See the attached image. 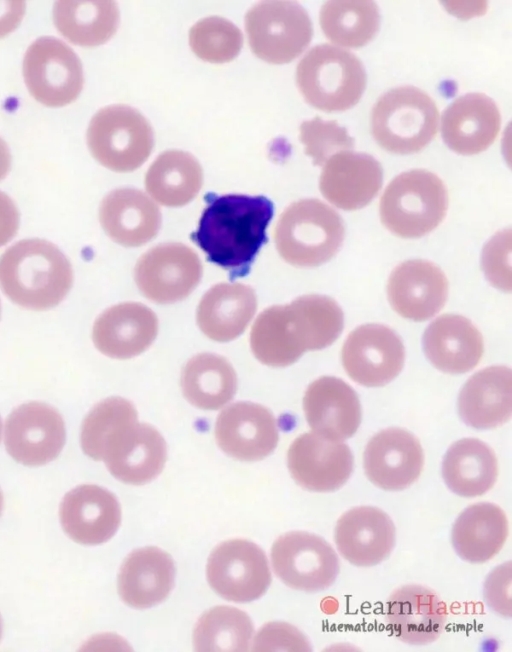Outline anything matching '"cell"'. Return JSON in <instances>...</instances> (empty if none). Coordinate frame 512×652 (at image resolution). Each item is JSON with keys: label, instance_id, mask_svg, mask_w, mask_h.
<instances>
[{"label": "cell", "instance_id": "obj_50", "mask_svg": "<svg viewBox=\"0 0 512 652\" xmlns=\"http://www.w3.org/2000/svg\"><path fill=\"white\" fill-rule=\"evenodd\" d=\"M1 432H2V423H1V418H0V440H1Z\"/></svg>", "mask_w": 512, "mask_h": 652}, {"label": "cell", "instance_id": "obj_6", "mask_svg": "<svg viewBox=\"0 0 512 652\" xmlns=\"http://www.w3.org/2000/svg\"><path fill=\"white\" fill-rule=\"evenodd\" d=\"M296 81L305 100L325 112L354 106L366 86L362 62L351 52L329 44L316 45L300 60Z\"/></svg>", "mask_w": 512, "mask_h": 652}, {"label": "cell", "instance_id": "obj_22", "mask_svg": "<svg viewBox=\"0 0 512 652\" xmlns=\"http://www.w3.org/2000/svg\"><path fill=\"white\" fill-rule=\"evenodd\" d=\"M395 526L391 518L373 506L354 507L337 521L334 540L348 562L370 567L386 559L395 544Z\"/></svg>", "mask_w": 512, "mask_h": 652}, {"label": "cell", "instance_id": "obj_46", "mask_svg": "<svg viewBox=\"0 0 512 652\" xmlns=\"http://www.w3.org/2000/svg\"><path fill=\"white\" fill-rule=\"evenodd\" d=\"M24 13V1H0V38L17 28Z\"/></svg>", "mask_w": 512, "mask_h": 652}, {"label": "cell", "instance_id": "obj_21", "mask_svg": "<svg viewBox=\"0 0 512 652\" xmlns=\"http://www.w3.org/2000/svg\"><path fill=\"white\" fill-rule=\"evenodd\" d=\"M448 282L442 270L426 260H408L391 273L387 295L392 308L402 317L424 321L444 306Z\"/></svg>", "mask_w": 512, "mask_h": 652}, {"label": "cell", "instance_id": "obj_15", "mask_svg": "<svg viewBox=\"0 0 512 652\" xmlns=\"http://www.w3.org/2000/svg\"><path fill=\"white\" fill-rule=\"evenodd\" d=\"M66 440L61 414L41 402L18 406L5 422L4 443L8 454L18 463L40 466L56 459Z\"/></svg>", "mask_w": 512, "mask_h": 652}, {"label": "cell", "instance_id": "obj_19", "mask_svg": "<svg viewBox=\"0 0 512 652\" xmlns=\"http://www.w3.org/2000/svg\"><path fill=\"white\" fill-rule=\"evenodd\" d=\"M423 464L424 454L419 440L401 428H388L375 434L363 455L368 479L389 491L402 490L413 484L420 476Z\"/></svg>", "mask_w": 512, "mask_h": 652}, {"label": "cell", "instance_id": "obj_48", "mask_svg": "<svg viewBox=\"0 0 512 652\" xmlns=\"http://www.w3.org/2000/svg\"><path fill=\"white\" fill-rule=\"evenodd\" d=\"M2 508H3V494H2V492L0 490V514H1V511H2Z\"/></svg>", "mask_w": 512, "mask_h": 652}, {"label": "cell", "instance_id": "obj_31", "mask_svg": "<svg viewBox=\"0 0 512 652\" xmlns=\"http://www.w3.org/2000/svg\"><path fill=\"white\" fill-rule=\"evenodd\" d=\"M458 409L462 420L476 429H490L508 421L512 412V373L492 366L474 374L463 386Z\"/></svg>", "mask_w": 512, "mask_h": 652}, {"label": "cell", "instance_id": "obj_41", "mask_svg": "<svg viewBox=\"0 0 512 652\" xmlns=\"http://www.w3.org/2000/svg\"><path fill=\"white\" fill-rule=\"evenodd\" d=\"M299 138L305 146V153L320 166L331 156L349 151L354 146V139L344 127L334 120L324 121L319 117L302 122Z\"/></svg>", "mask_w": 512, "mask_h": 652}, {"label": "cell", "instance_id": "obj_16", "mask_svg": "<svg viewBox=\"0 0 512 652\" xmlns=\"http://www.w3.org/2000/svg\"><path fill=\"white\" fill-rule=\"evenodd\" d=\"M342 364L347 374L357 383L383 386L402 370L405 350L400 337L381 324L357 327L342 347Z\"/></svg>", "mask_w": 512, "mask_h": 652}, {"label": "cell", "instance_id": "obj_39", "mask_svg": "<svg viewBox=\"0 0 512 652\" xmlns=\"http://www.w3.org/2000/svg\"><path fill=\"white\" fill-rule=\"evenodd\" d=\"M252 634V621L244 611L217 606L199 618L193 643L197 651H247Z\"/></svg>", "mask_w": 512, "mask_h": 652}, {"label": "cell", "instance_id": "obj_24", "mask_svg": "<svg viewBox=\"0 0 512 652\" xmlns=\"http://www.w3.org/2000/svg\"><path fill=\"white\" fill-rule=\"evenodd\" d=\"M381 164L371 155L342 151L324 164L319 188L322 195L343 210H357L371 202L382 186Z\"/></svg>", "mask_w": 512, "mask_h": 652}, {"label": "cell", "instance_id": "obj_23", "mask_svg": "<svg viewBox=\"0 0 512 652\" xmlns=\"http://www.w3.org/2000/svg\"><path fill=\"white\" fill-rule=\"evenodd\" d=\"M385 617L390 631L399 640L411 645H425L442 633L447 609L435 591L411 584L390 595Z\"/></svg>", "mask_w": 512, "mask_h": 652}, {"label": "cell", "instance_id": "obj_4", "mask_svg": "<svg viewBox=\"0 0 512 652\" xmlns=\"http://www.w3.org/2000/svg\"><path fill=\"white\" fill-rule=\"evenodd\" d=\"M73 282L69 260L51 242L25 239L0 257V285L15 304L30 310L58 305Z\"/></svg>", "mask_w": 512, "mask_h": 652}, {"label": "cell", "instance_id": "obj_33", "mask_svg": "<svg viewBox=\"0 0 512 652\" xmlns=\"http://www.w3.org/2000/svg\"><path fill=\"white\" fill-rule=\"evenodd\" d=\"M508 520L497 505L487 502L467 507L452 527V544L456 553L470 563L493 558L508 536Z\"/></svg>", "mask_w": 512, "mask_h": 652}, {"label": "cell", "instance_id": "obj_7", "mask_svg": "<svg viewBox=\"0 0 512 652\" xmlns=\"http://www.w3.org/2000/svg\"><path fill=\"white\" fill-rule=\"evenodd\" d=\"M448 196L444 183L434 173L413 169L396 176L380 199L384 226L402 238H419L444 219Z\"/></svg>", "mask_w": 512, "mask_h": 652}, {"label": "cell", "instance_id": "obj_47", "mask_svg": "<svg viewBox=\"0 0 512 652\" xmlns=\"http://www.w3.org/2000/svg\"><path fill=\"white\" fill-rule=\"evenodd\" d=\"M11 167V154L6 142L0 138V180L4 179Z\"/></svg>", "mask_w": 512, "mask_h": 652}, {"label": "cell", "instance_id": "obj_29", "mask_svg": "<svg viewBox=\"0 0 512 652\" xmlns=\"http://www.w3.org/2000/svg\"><path fill=\"white\" fill-rule=\"evenodd\" d=\"M175 578L171 556L154 547L131 552L118 574V593L133 608H149L163 602L170 594Z\"/></svg>", "mask_w": 512, "mask_h": 652}, {"label": "cell", "instance_id": "obj_17", "mask_svg": "<svg viewBox=\"0 0 512 652\" xmlns=\"http://www.w3.org/2000/svg\"><path fill=\"white\" fill-rule=\"evenodd\" d=\"M287 465L301 487L315 492H330L347 482L354 459L345 443L315 433H304L290 445Z\"/></svg>", "mask_w": 512, "mask_h": 652}, {"label": "cell", "instance_id": "obj_49", "mask_svg": "<svg viewBox=\"0 0 512 652\" xmlns=\"http://www.w3.org/2000/svg\"><path fill=\"white\" fill-rule=\"evenodd\" d=\"M1 635H2V620H1V617H0V638H1Z\"/></svg>", "mask_w": 512, "mask_h": 652}, {"label": "cell", "instance_id": "obj_3", "mask_svg": "<svg viewBox=\"0 0 512 652\" xmlns=\"http://www.w3.org/2000/svg\"><path fill=\"white\" fill-rule=\"evenodd\" d=\"M82 450L90 458L104 461L116 479L132 485H143L156 478L167 457L164 438L153 426L138 423L133 404L100 414Z\"/></svg>", "mask_w": 512, "mask_h": 652}, {"label": "cell", "instance_id": "obj_42", "mask_svg": "<svg viewBox=\"0 0 512 652\" xmlns=\"http://www.w3.org/2000/svg\"><path fill=\"white\" fill-rule=\"evenodd\" d=\"M510 230L495 235L483 251V268L489 281L502 290L510 291Z\"/></svg>", "mask_w": 512, "mask_h": 652}, {"label": "cell", "instance_id": "obj_38", "mask_svg": "<svg viewBox=\"0 0 512 652\" xmlns=\"http://www.w3.org/2000/svg\"><path fill=\"white\" fill-rule=\"evenodd\" d=\"M319 18L325 36L349 48H359L371 41L380 24L378 7L370 0L326 1Z\"/></svg>", "mask_w": 512, "mask_h": 652}, {"label": "cell", "instance_id": "obj_40", "mask_svg": "<svg viewBox=\"0 0 512 652\" xmlns=\"http://www.w3.org/2000/svg\"><path fill=\"white\" fill-rule=\"evenodd\" d=\"M189 44L192 51L202 60L224 63L238 55L243 36L239 28L229 20L209 16L191 27Z\"/></svg>", "mask_w": 512, "mask_h": 652}, {"label": "cell", "instance_id": "obj_30", "mask_svg": "<svg viewBox=\"0 0 512 652\" xmlns=\"http://www.w3.org/2000/svg\"><path fill=\"white\" fill-rule=\"evenodd\" d=\"M423 348L439 370L459 374L473 369L483 355V339L470 320L455 314L435 319L425 330Z\"/></svg>", "mask_w": 512, "mask_h": 652}, {"label": "cell", "instance_id": "obj_20", "mask_svg": "<svg viewBox=\"0 0 512 652\" xmlns=\"http://www.w3.org/2000/svg\"><path fill=\"white\" fill-rule=\"evenodd\" d=\"M59 516L72 540L97 545L116 533L121 523V508L110 491L97 485H80L64 496Z\"/></svg>", "mask_w": 512, "mask_h": 652}, {"label": "cell", "instance_id": "obj_14", "mask_svg": "<svg viewBox=\"0 0 512 652\" xmlns=\"http://www.w3.org/2000/svg\"><path fill=\"white\" fill-rule=\"evenodd\" d=\"M202 264L188 246L169 242L159 244L138 260L134 279L141 293L159 304L183 300L202 277Z\"/></svg>", "mask_w": 512, "mask_h": 652}, {"label": "cell", "instance_id": "obj_1", "mask_svg": "<svg viewBox=\"0 0 512 652\" xmlns=\"http://www.w3.org/2000/svg\"><path fill=\"white\" fill-rule=\"evenodd\" d=\"M343 325V312L333 299L305 295L290 304L265 309L254 322L250 345L261 363L285 367L307 350L331 345L341 334Z\"/></svg>", "mask_w": 512, "mask_h": 652}, {"label": "cell", "instance_id": "obj_26", "mask_svg": "<svg viewBox=\"0 0 512 652\" xmlns=\"http://www.w3.org/2000/svg\"><path fill=\"white\" fill-rule=\"evenodd\" d=\"M158 319L147 306L125 302L106 309L95 321L92 339L104 355L128 359L143 353L155 340Z\"/></svg>", "mask_w": 512, "mask_h": 652}, {"label": "cell", "instance_id": "obj_28", "mask_svg": "<svg viewBox=\"0 0 512 652\" xmlns=\"http://www.w3.org/2000/svg\"><path fill=\"white\" fill-rule=\"evenodd\" d=\"M99 219L106 234L125 247H138L158 233L161 212L142 191L120 188L111 191L101 202Z\"/></svg>", "mask_w": 512, "mask_h": 652}, {"label": "cell", "instance_id": "obj_8", "mask_svg": "<svg viewBox=\"0 0 512 652\" xmlns=\"http://www.w3.org/2000/svg\"><path fill=\"white\" fill-rule=\"evenodd\" d=\"M439 114L435 102L419 88L401 86L387 91L371 113V132L385 150L411 154L436 135Z\"/></svg>", "mask_w": 512, "mask_h": 652}, {"label": "cell", "instance_id": "obj_2", "mask_svg": "<svg viewBox=\"0 0 512 652\" xmlns=\"http://www.w3.org/2000/svg\"><path fill=\"white\" fill-rule=\"evenodd\" d=\"M207 205L192 235L208 260L242 274L266 241L274 206L265 196L208 194Z\"/></svg>", "mask_w": 512, "mask_h": 652}, {"label": "cell", "instance_id": "obj_36", "mask_svg": "<svg viewBox=\"0 0 512 652\" xmlns=\"http://www.w3.org/2000/svg\"><path fill=\"white\" fill-rule=\"evenodd\" d=\"M202 182L201 165L193 155L181 150L161 153L145 176L147 192L169 207L189 203L200 191Z\"/></svg>", "mask_w": 512, "mask_h": 652}, {"label": "cell", "instance_id": "obj_12", "mask_svg": "<svg viewBox=\"0 0 512 652\" xmlns=\"http://www.w3.org/2000/svg\"><path fill=\"white\" fill-rule=\"evenodd\" d=\"M275 574L288 587L306 592L331 586L340 569L338 556L322 537L292 531L278 537L271 548Z\"/></svg>", "mask_w": 512, "mask_h": 652}, {"label": "cell", "instance_id": "obj_25", "mask_svg": "<svg viewBox=\"0 0 512 652\" xmlns=\"http://www.w3.org/2000/svg\"><path fill=\"white\" fill-rule=\"evenodd\" d=\"M303 407L313 433L341 441L357 431L361 407L356 392L339 378L324 376L307 388Z\"/></svg>", "mask_w": 512, "mask_h": 652}, {"label": "cell", "instance_id": "obj_44", "mask_svg": "<svg viewBox=\"0 0 512 652\" xmlns=\"http://www.w3.org/2000/svg\"><path fill=\"white\" fill-rule=\"evenodd\" d=\"M511 563L495 568L487 577L484 596L487 604L502 616H511Z\"/></svg>", "mask_w": 512, "mask_h": 652}, {"label": "cell", "instance_id": "obj_11", "mask_svg": "<svg viewBox=\"0 0 512 652\" xmlns=\"http://www.w3.org/2000/svg\"><path fill=\"white\" fill-rule=\"evenodd\" d=\"M23 76L30 94L49 107L73 102L83 87L82 64L76 53L54 37H40L26 50Z\"/></svg>", "mask_w": 512, "mask_h": 652}, {"label": "cell", "instance_id": "obj_35", "mask_svg": "<svg viewBox=\"0 0 512 652\" xmlns=\"http://www.w3.org/2000/svg\"><path fill=\"white\" fill-rule=\"evenodd\" d=\"M53 19L67 40L93 47L113 36L119 23V10L109 0H60L54 4Z\"/></svg>", "mask_w": 512, "mask_h": 652}, {"label": "cell", "instance_id": "obj_9", "mask_svg": "<svg viewBox=\"0 0 512 652\" xmlns=\"http://www.w3.org/2000/svg\"><path fill=\"white\" fill-rule=\"evenodd\" d=\"M87 144L93 157L116 172H130L149 157L154 145L153 130L147 119L128 105H110L91 119Z\"/></svg>", "mask_w": 512, "mask_h": 652}, {"label": "cell", "instance_id": "obj_43", "mask_svg": "<svg viewBox=\"0 0 512 652\" xmlns=\"http://www.w3.org/2000/svg\"><path fill=\"white\" fill-rule=\"evenodd\" d=\"M255 651H311L307 638L294 626L283 622H271L257 633Z\"/></svg>", "mask_w": 512, "mask_h": 652}, {"label": "cell", "instance_id": "obj_37", "mask_svg": "<svg viewBox=\"0 0 512 652\" xmlns=\"http://www.w3.org/2000/svg\"><path fill=\"white\" fill-rule=\"evenodd\" d=\"M181 387L185 398L204 410H216L228 403L237 389L234 368L222 356L201 353L184 366Z\"/></svg>", "mask_w": 512, "mask_h": 652}, {"label": "cell", "instance_id": "obj_5", "mask_svg": "<svg viewBox=\"0 0 512 652\" xmlns=\"http://www.w3.org/2000/svg\"><path fill=\"white\" fill-rule=\"evenodd\" d=\"M340 215L318 199H302L289 205L274 229L280 256L298 267H314L329 261L344 239Z\"/></svg>", "mask_w": 512, "mask_h": 652}, {"label": "cell", "instance_id": "obj_27", "mask_svg": "<svg viewBox=\"0 0 512 652\" xmlns=\"http://www.w3.org/2000/svg\"><path fill=\"white\" fill-rule=\"evenodd\" d=\"M501 116L496 103L482 93L455 99L443 112L441 131L454 152L473 155L487 149L497 137Z\"/></svg>", "mask_w": 512, "mask_h": 652}, {"label": "cell", "instance_id": "obj_34", "mask_svg": "<svg viewBox=\"0 0 512 652\" xmlns=\"http://www.w3.org/2000/svg\"><path fill=\"white\" fill-rule=\"evenodd\" d=\"M498 474L494 451L483 441L464 438L453 443L442 463V475L451 491L476 497L490 490Z\"/></svg>", "mask_w": 512, "mask_h": 652}, {"label": "cell", "instance_id": "obj_10", "mask_svg": "<svg viewBox=\"0 0 512 652\" xmlns=\"http://www.w3.org/2000/svg\"><path fill=\"white\" fill-rule=\"evenodd\" d=\"M249 45L260 59L288 63L311 41L313 29L307 11L295 1H261L245 16Z\"/></svg>", "mask_w": 512, "mask_h": 652}, {"label": "cell", "instance_id": "obj_13", "mask_svg": "<svg viewBox=\"0 0 512 652\" xmlns=\"http://www.w3.org/2000/svg\"><path fill=\"white\" fill-rule=\"evenodd\" d=\"M206 575L218 595L239 603L260 598L272 580L264 551L245 539L228 540L215 547L208 558Z\"/></svg>", "mask_w": 512, "mask_h": 652}, {"label": "cell", "instance_id": "obj_18", "mask_svg": "<svg viewBox=\"0 0 512 652\" xmlns=\"http://www.w3.org/2000/svg\"><path fill=\"white\" fill-rule=\"evenodd\" d=\"M215 438L218 446L230 457L258 461L274 451L279 434L270 410L251 402H237L219 414Z\"/></svg>", "mask_w": 512, "mask_h": 652}, {"label": "cell", "instance_id": "obj_32", "mask_svg": "<svg viewBox=\"0 0 512 652\" xmlns=\"http://www.w3.org/2000/svg\"><path fill=\"white\" fill-rule=\"evenodd\" d=\"M256 309V294L250 286L220 283L202 297L197 309V323L208 338L228 342L243 333Z\"/></svg>", "mask_w": 512, "mask_h": 652}, {"label": "cell", "instance_id": "obj_45", "mask_svg": "<svg viewBox=\"0 0 512 652\" xmlns=\"http://www.w3.org/2000/svg\"><path fill=\"white\" fill-rule=\"evenodd\" d=\"M19 211L14 201L0 191V247L8 243L17 233Z\"/></svg>", "mask_w": 512, "mask_h": 652}]
</instances>
